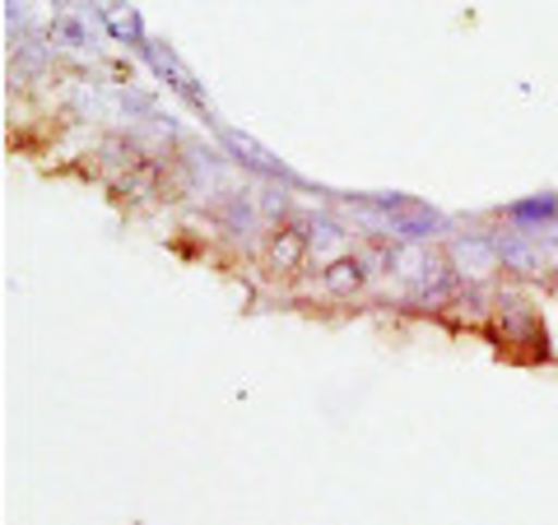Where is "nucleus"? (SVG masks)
I'll list each match as a JSON object with an SVG mask.
<instances>
[{"mask_svg": "<svg viewBox=\"0 0 558 525\" xmlns=\"http://www.w3.org/2000/svg\"><path fill=\"white\" fill-rule=\"evenodd\" d=\"M303 247H307V233H303V229H279V237H275L279 266H293V260L303 256Z\"/></svg>", "mask_w": 558, "mask_h": 525, "instance_id": "f257e3e1", "label": "nucleus"}, {"mask_svg": "<svg viewBox=\"0 0 558 525\" xmlns=\"http://www.w3.org/2000/svg\"><path fill=\"white\" fill-rule=\"evenodd\" d=\"M359 274H363V270H359V260H336V266L326 270V284H330V289H354V284H359Z\"/></svg>", "mask_w": 558, "mask_h": 525, "instance_id": "f03ea898", "label": "nucleus"}]
</instances>
